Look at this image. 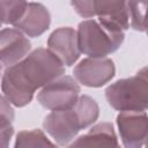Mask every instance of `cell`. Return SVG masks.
<instances>
[{
    "instance_id": "obj_12",
    "label": "cell",
    "mask_w": 148,
    "mask_h": 148,
    "mask_svg": "<svg viewBox=\"0 0 148 148\" xmlns=\"http://www.w3.org/2000/svg\"><path fill=\"white\" fill-rule=\"evenodd\" d=\"M91 146H111L118 147V139L111 123H99L90 128L87 134L77 138L69 143V147H91Z\"/></svg>"
},
{
    "instance_id": "obj_9",
    "label": "cell",
    "mask_w": 148,
    "mask_h": 148,
    "mask_svg": "<svg viewBox=\"0 0 148 148\" xmlns=\"http://www.w3.org/2000/svg\"><path fill=\"white\" fill-rule=\"evenodd\" d=\"M47 46L66 66L74 65L81 53L77 46L76 31L69 27L54 30L47 39Z\"/></svg>"
},
{
    "instance_id": "obj_14",
    "label": "cell",
    "mask_w": 148,
    "mask_h": 148,
    "mask_svg": "<svg viewBox=\"0 0 148 148\" xmlns=\"http://www.w3.org/2000/svg\"><path fill=\"white\" fill-rule=\"evenodd\" d=\"M25 7V0H0V22L2 24H13L20 18Z\"/></svg>"
},
{
    "instance_id": "obj_16",
    "label": "cell",
    "mask_w": 148,
    "mask_h": 148,
    "mask_svg": "<svg viewBox=\"0 0 148 148\" xmlns=\"http://www.w3.org/2000/svg\"><path fill=\"white\" fill-rule=\"evenodd\" d=\"M146 5H147V0H127L131 27L134 30L138 31L146 30V23H145Z\"/></svg>"
},
{
    "instance_id": "obj_13",
    "label": "cell",
    "mask_w": 148,
    "mask_h": 148,
    "mask_svg": "<svg viewBox=\"0 0 148 148\" xmlns=\"http://www.w3.org/2000/svg\"><path fill=\"white\" fill-rule=\"evenodd\" d=\"M15 118L14 109L10 102L0 95V148L8 147L14 134L13 121Z\"/></svg>"
},
{
    "instance_id": "obj_6",
    "label": "cell",
    "mask_w": 148,
    "mask_h": 148,
    "mask_svg": "<svg viewBox=\"0 0 148 148\" xmlns=\"http://www.w3.org/2000/svg\"><path fill=\"white\" fill-rule=\"evenodd\" d=\"M79 94L80 86L77 82L62 74L42 88L37 95V101L45 109L60 110L71 108L79 98Z\"/></svg>"
},
{
    "instance_id": "obj_2",
    "label": "cell",
    "mask_w": 148,
    "mask_h": 148,
    "mask_svg": "<svg viewBox=\"0 0 148 148\" xmlns=\"http://www.w3.org/2000/svg\"><path fill=\"white\" fill-rule=\"evenodd\" d=\"M98 116L99 108L96 101L82 95L71 108L52 110L45 117L43 127L58 145L65 146L73 141L81 130L94 124Z\"/></svg>"
},
{
    "instance_id": "obj_3",
    "label": "cell",
    "mask_w": 148,
    "mask_h": 148,
    "mask_svg": "<svg viewBox=\"0 0 148 148\" xmlns=\"http://www.w3.org/2000/svg\"><path fill=\"white\" fill-rule=\"evenodd\" d=\"M109 104L120 112L146 111L148 106L147 67L132 77L121 79L110 84L105 90Z\"/></svg>"
},
{
    "instance_id": "obj_7",
    "label": "cell",
    "mask_w": 148,
    "mask_h": 148,
    "mask_svg": "<svg viewBox=\"0 0 148 148\" xmlns=\"http://www.w3.org/2000/svg\"><path fill=\"white\" fill-rule=\"evenodd\" d=\"M116 73L114 64L105 57H89L81 60L73 71L75 79L86 87L98 88L108 83Z\"/></svg>"
},
{
    "instance_id": "obj_18",
    "label": "cell",
    "mask_w": 148,
    "mask_h": 148,
    "mask_svg": "<svg viewBox=\"0 0 148 148\" xmlns=\"http://www.w3.org/2000/svg\"><path fill=\"white\" fill-rule=\"evenodd\" d=\"M1 25H2V23H1V22H0V27H1Z\"/></svg>"
},
{
    "instance_id": "obj_4",
    "label": "cell",
    "mask_w": 148,
    "mask_h": 148,
    "mask_svg": "<svg viewBox=\"0 0 148 148\" xmlns=\"http://www.w3.org/2000/svg\"><path fill=\"white\" fill-rule=\"evenodd\" d=\"M80 52L89 57H105L117 51L124 42V31H111L95 20L82 21L77 28Z\"/></svg>"
},
{
    "instance_id": "obj_5",
    "label": "cell",
    "mask_w": 148,
    "mask_h": 148,
    "mask_svg": "<svg viewBox=\"0 0 148 148\" xmlns=\"http://www.w3.org/2000/svg\"><path fill=\"white\" fill-rule=\"evenodd\" d=\"M72 6L81 17L98 16V22L111 31L130 27L127 0H72Z\"/></svg>"
},
{
    "instance_id": "obj_8",
    "label": "cell",
    "mask_w": 148,
    "mask_h": 148,
    "mask_svg": "<svg viewBox=\"0 0 148 148\" xmlns=\"http://www.w3.org/2000/svg\"><path fill=\"white\" fill-rule=\"evenodd\" d=\"M117 126L126 148H140L146 145L148 117L146 111H123L117 116Z\"/></svg>"
},
{
    "instance_id": "obj_15",
    "label": "cell",
    "mask_w": 148,
    "mask_h": 148,
    "mask_svg": "<svg viewBox=\"0 0 148 148\" xmlns=\"http://www.w3.org/2000/svg\"><path fill=\"white\" fill-rule=\"evenodd\" d=\"M56 143L51 142L40 130L22 131L17 134L15 147H54Z\"/></svg>"
},
{
    "instance_id": "obj_11",
    "label": "cell",
    "mask_w": 148,
    "mask_h": 148,
    "mask_svg": "<svg viewBox=\"0 0 148 148\" xmlns=\"http://www.w3.org/2000/svg\"><path fill=\"white\" fill-rule=\"evenodd\" d=\"M51 24V15L45 6L38 2L27 3V7L20 18L13 25L29 37L43 35Z\"/></svg>"
},
{
    "instance_id": "obj_10",
    "label": "cell",
    "mask_w": 148,
    "mask_h": 148,
    "mask_svg": "<svg viewBox=\"0 0 148 148\" xmlns=\"http://www.w3.org/2000/svg\"><path fill=\"white\" fill-rule=\"evenodd\" d=\"M31 49L29 39L17 29L0 30V61L10 66L23 59Z\"/></svg>"
},
{
    "instance_id": "obj_1",
    "label": "cell",
    "mask_w": 148,
    "mask_h": 148,
    "mask_svg": "<svg viewBox=\"0 0 148 148\" xmlns=\"http://www.w3.org/2000/svg\"><path fill=\"white\" fill-rule=\"evenodd\" d=\"M65 73L61 60L49 49L39 47L6 68L1 90L10 104L22 108L29 104L38 88Z\"/></svg>"
},
{
    "instance_id": "obj_17",
    "label": "cell",
    "mask_w": 148,
    "mask_h": 148,
    "mask_svg": "<svg viewBox=\"0 0 148 148\" xmlns=\"http://www.w3.org/2000/svg\"><path fill=\"white\" fill-rule=\"evenodd\" d=\"M1 68H2V64H1V61H0V73H1Z\"/></svg>"
}]
</instances>
